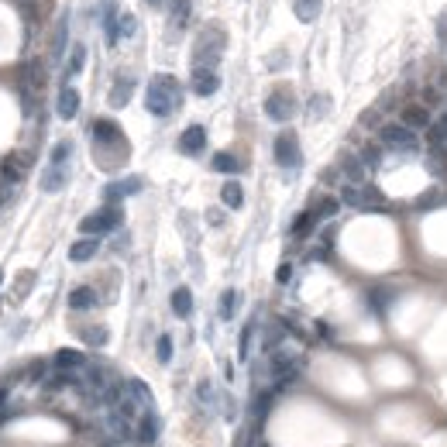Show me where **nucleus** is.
<instances>
[{
	"label": "nucleus",
	"mask_w": 447,
	"mask_h": 447,
	"mask_svg": "<svg viewBox=\"0 0 447 447\" xmlns=\"http://www.w3.org/2000/svg\"><path fill=\"white\" fill-rule=\"evenodd\" d=\"M183 104V86L179 79L169 76V73H158V76L148 79V93H145V107L148 114L155 117H169L176 107Z\"/></svg>",
	"instance_id": "f257e3e1"
},
{
	"label": "nucleus",
	"mask_w": 447,
	"mask_h": 447,
	"mask_svg": "<svg viewBox=\"0 0 447 447\" xmlns=\"http://www.w3.org/2000/svg\"><path fill=\"white\" fill-rule=\"evenodd\" d=\"M224 52V31L220 28H203L196 38L193 52V69H217V59Z\"/></svg>",
	"instance_id": "f03ea898"
},
{
	"label": "nucleus",
	"mask_w": 447,
	"mask_h": 447,
	"mask_svg": "<svg viewBox=\"0 0 447 447\" xmlns=\"http://www.w3.org/2000/svg\"><path fill=\"white\" fill-rule=\"evenodd\" d=\"M341 203L354 207V210H386V196L375 189V186H362V183H347L341 189Z\"/></svg>",
	"instance_id": "7ed1b4c3"
},
{
	"label": "nucleus",
	"mask_w": 447,
	"mask_h": 447,
	"mask_svg": "<svg viewBox=\"0 0 447 447\" xmlns=\"http://www.w3.org/2000/svg\"><path fill=\"white\" fill-rule=\"evenodd\" d=\"M121 207L117 203H107L104 210H97V213H90V217H83L79 220V231L83 234H107V231H114V227H121Z\"/></svg>",
	"instance_id": "20e7f679"
},
{
	"label": "nucleus",
	"mask_w": 447,
	"mask_h": 447,
	"mask_svg": "<svg viewBox=\"0 0 447 447\" xmlns=\"http://www.w3.org/2000/svg\"><path fill=\"white\" fill-rule=\"evenodd\" d=\"M379 138H382V145L399 148V152H413V148H417V131L406 128L403 121H399V124H386V128L379 131Z\"/></svg>",
	"instance_id": "39448f33"
},
{
	"label": "nucleus",
	"mask_w": 447,
	"mask_h": 447,
	"mask_svg": "<svg viewBox=\"0 0 447 447\" xmlns=\"http://www.w3.org/2000/svg\"><path fill=\"white\" fill-rule=\"evenodd\" d=\"M265 114H268L272 121L286 124V121H292V114H296V97H292L290 90H275V93L265 100Z\"/></svg>",
	"instance_id": "423d86ee"
},
{
	"label": "nucleus",
	"mask_w": 447,
	"mask_h": 447,
	"mask_svg": "<svg viewBox=\"0 0 447 447\" xmlns=\"http://www.w3.org/2000/svg\"><path fill=\"white\" fill-rule=\"evenodd\" d=\"M275 162H279L282 169H296V165L303 162V155H299V138L292 131H282L275 138Z\"/></svg>",
	"instance_id": "0eeeda50"
},
{
	"label": "nucleus",
	"mask_w": 447,
	"mask_h": 447,
	"mask_svg": "<svg viewBox=\"0 0 447 447\" xmlns=\"http://www.w3.org/2000/svg\"><path fill=\"white\" fill-rule=\"evenodd\" d=\"M90 134H93V141H97V145H124L121 128H117L114 121H107V117H97V121H93V128H90Z\"/></svg>",
	"instance_id": "6e6552de"
},
{
	"label": "nucleus",
	"mask_w": 447,
	"mask_h": 447,
	"mask_svg": "<svg viewBox=\"0 0 447 447\" xmlns=\"http://www.w3.org/2000/svg\"><path fill=\"white\" fill-rule=\"evenodd\" d=\"M203 148H207V131H203L200 124L186 128L183 138H179V152H183V155H200Z\"/></svg>",
	"instance_id": "1a4fd4ad"
},
{
	"label": "nucleus",
	"mask_w": 447,
	"mask_h": 447,
	"mask_svg": "<svg viewBox=\"0 0 447 447\" xmlns=\"http://www.w3.org/2000/svg\"><path fill=\"white\" fill-rule=\"evenodd\" d=\"M193 90L196 97H213L220 90V76L213 69H193Z\"/></svg>",
	"instance_id": "9d476101"
},
{
	"label": "nucleus",
	"mask_w": 447,
	"mask_h": 447,
	"mask_svg": "<svg viewBox=\"0 0 447 447\" xmlns=\"http://www.w3.org/2000/svg\"><path fill=\"white\" fill-rule=\"evenodd\" d=\"M55 110H59V117H62V121H73V117L79 114V93L73 90V86H62Z\"/></svg>",
	"instance_id": "9b49d317"
},
{
	"label": "nucleus",
	"mask_w": 447,
	"mask_h": 447,
	"mask_svg": "<svg viewBox=\"0 0 447 447\" xmlns=\"http://www.w3.org/2000/svg\"><path fill=\"white\" fill-rule=\"evenodd\" d=\"M403 124L406 128H413V131H420V128H430V110L420 104H410V107H403Z\"/></svg>",
	"instance_id": "f8f14e48"
},
{
	"label": "nucleus",
	"mask_w": 447,
	"mask_h": 447,
	"mask_svg": "<svg viewBox=\"0 0 447 447\" xmlns=\"http://www.w3.org/2000/svg\"><path fill=\"white\" fill-rule=\"evenodd\" d=\"M131 93H134V79L131 76H121L114 86H110V107H124L128 100H131Z\"/></svg>",
	"instance_id": "ddd939ff"
},
{
	"label": "nucleus",
	"mask_w": 447,
	"mask_h": 447,
	"mask_svg": "<svg viewBox=\"0 0 447 447\" xmlns=\"http://www.w3.org/2000/svg\"><path fill=\"white\" fill-rule=\"evenodd\" d=\"M66 179H69L66 165H49L45 176H42V189H45V193H59V189L66 186Z\"/></svg>",
	"instance_id": "4468645a"
},
{
	"label": "nucleus",
	"mask_w": 447,
	"mask_h": 447,
	"mask_svg": "<svg viewBox=\"0 0 447 447\" xmlns=\"http://www.w3.org/2000/svg\"><path fill=\"white\" fill-rule=\"evenodd\" d=\"M97 251H100V241H97V237H83V241H76V244L69 248V258H73V262H90Z\"/></svg>",
	"instance_id": "2eb2a0df"
},
{
	"label": "nucleus",
	"mask_w": 447,
	"mask_h": 447,
	"mask_svg": "<svg viewBox=\"0 0 447 447\" xmlns=\"http://www.w3.org/2000/svg\"><path fill=\"white\" fill-rule=\"evenodd\" d=\"M104 28H107V45H117V38H121V28H117V11H114V0H104Z\"/></svg>",
	"instance_id": "dca6fc26"
},
{
	"label": "nucleus",
	"mask_w": 447,
	"mask_h": 447,
	"mask_svg": "<svg viewBox=\"0 0 447 447\" xmlns=\"http://www.w3.org/2000/svg\"><path fill=\"white\" fill-rule=\"evenodd\" d=\"M341 169H344V176H347L351 183H362V179H365V162L354 158L351 152H344L341 155Z\"/></svg>",
	"instance_id": "f3484780"
},
{
	"label": "nucleus",
	"mask_w": 447,
	"mask_h": 447,
	"mask_svg": "<svg viewBox=\"0 0 447 447\" xmlns=\"http://www.w3.org/2000/svg\"><path fill=\"white\" fill-rule=\"evenodd\" d=\"M138 189H141V179H124V183H110L107 186V200H110V203H114V200H121V196H131V193H138Z\"/></svg>",
	"instance_id": "a211bd4d"
},
{
	"label": "nucleus",
	"mask_w": 447,
	"mask_h": 447,
	"mask_svg": "<svg viewBox=\"0 0 447 447\" xmlns=\"http://www.w3.org/2000/svg\"><path fill=\"white\" fill-rule=\"evenodd\" d=\"M155 437H158V417L148 410V413L141 417V423H138V441H141V444H152Z\"/></svg>",
	"instance_id": "6ab92c4d"
},
{
	"label": "nucleus",
	"mask_w": 447,
	"mask_h": 447,
	"mask_svg": "<svg viewBox=\"0 0 447 447\" xmlns=\"http://www.w3.org/2000/svg\"><path fill=\"white\" fill-rule=\"evenodd\" d=\"M320 4L323 0H292V11H296V18L303 25H310V21H316V14H320Z\"/></svg>",
	"instance_id": "aec40b11"
},
{
	"label": "nucleus",
	"mask_w": 447,
	"mask_h": 447,
	"mask_svg": "<svg viewBox=\"0 0 447 447\" xmlns=\"http://www.w3.org/2000/svg\"><path fill=\"white\" fill-rule=\"evenodd\" d=\"M172 314L183 316V320L193 314V292L186 290V286H179V290L172 292Z\"/></svg>",
	"instance_id": "412c9836"
},
{
	"label": "nucleus",
	"mask_w": 447,
	"mask_h": 447,
	"mask_svg": "<svg viewBox=\"0 0 447 447\" xmlns=\"http://www.w3.org/2000/svg\"><path fill=\"white\" fill-rule=\"evenodd\" d=\"M220 200H224V207H231V210H237L241 203H244V189H241V183H224L220 186Z\"/></svg>",
	"instance_id": "4be33fe9"
},
{
	"label": "nucleus",
	"mask_w": 447,
	"mask_h": 447,
	"mask_svg": "<svg viewBox=\"0 0 447 447\" xmlns=\"http://www.w3.org/2000/svg\"><path fill=\"white\" fill-rule=\"evenodd\" d=\"M128 393H131L134 399L145 406V410H155V395L148 393V386H145L141 379H128Z\"/></svg>",
	"instance_id": "5701e85b"
},
{
	"label": "nucleus",
	"mask_w": 447,
	"mask_h": 447,
	"mask_svg": "<svg viewBox=\"0 0 447 447\" xmlns=\"http://www.w3.org/2000/svg\"><path fill=\"white\" fill-rule=\"evenodd\" d=\"M93 303H97V292L90 290V286H79V290L69 292V306L73 310H90Z\"/></svg>",
	"instance_id": "b1692460"
},
{
	"label": "nucleus",
	"mask_w": 447,
	"mask_h": 447,
	"mask_svg": "<svg viewBox=\"0 0 447 447\" xmlns=\"http://www.w3.org/2000/svg\"><path fill=\"white\" fill-rule=\"evenodd\" d=\"M66 35H69V18H59V25L52 31V59H62V52H66Z\"/></svg>",
	"instance_id": "393cba45"
},
{
	"label": "nucleus",
	"mask_w": 447,
	"mask_h": 447,
	"mask_svg": "<svg viewBox=\"0 0 447 447\" xmlns=\"http://www.w3.org/2000/svg\"><path fill=\"white\" fill-rule=\"evenodd\" d=\"M55 365H59V369H83L86 358H83L79 351H73V347H62V351L55 354Z\"/></svg>",
	"instance_id": "a878e982"
},
{
	"label": "nucleus",
	"mask_w": 447,
	"mask_h": 447,
	"mask_svg": "<svg viewBox=\"0 0 447 447\" xmlns=\"http://www.w3.org/2000/svg\"><path fill=\"white\" fill-rule=\"evenodd\" d=\"M42 83H45V69H42V62H38V59H31V62L25 66V86L35 90V86H42Z\"/></svg>",
	"instance_id": "bb28decb"
},
{
	"label": "nucleus",
	"mask_w": 447,
	"mask_h": 447,
	"mask_svg": "<svg viewBox=\"0 0 447 447\" xmlns=\"http://www.w3.org/2000/svg\"><path fill=\"white\" fill-rule=\"evenodd\" d=\"M83 62H86V49H83V45H73L69 66H66V76H79V73H83Z\"/></svg>",
	"instance_id": "cd10ccee"
},
{
	"label": "nucleus",
	"mask_w": 447,
	"mask_h": 447,
	"mask_svg": "<svg viewBox=\"0 0 447 447\" xmlns=\"http://www.w3.org/2000/svg\"><path fill=\"white\" fill-rule=\"evenodd\" d=\"M189 11H193V0H172V25L183 28L189 21Z\"/></svg>",
	"instance_id": "c85d7f7f"
},
{
	"label": "nucleus",
	"mask_w": 447,
	"mask_h": 447,
	"mask_svg": "<svg viewBox=\"0 0 447 447\" xmlns=\"http://www.w3.org/2000/svg\"><path fill=\"white\" fill-rule=\"evenodd\" d=\"M213 169H217V172H237L241 162H237L234 155H227V152H217V155H213Z\"/></svg>",
	"instance_id": "c756f323"
},
{
	"label": "nucleus",
	"mask_w": 447,
	"mask_h": 447,
	"mask_svg": "<svg viewBox=\"0 0 447 447\" xmlns=\"http://www.w3.org/2000/svg\"><path fill=\"white\" fill-rule=\"evenodd\" d=\"M316 224V213H299V220L292 224V237H306V231Z\"/></svg>",
	"instance_id": "7c9ffc66"
},
{
	"label": "nucleus",
	"mask_w": 447,
	"mask_h": 447,
	"mask_svg": "<svg viewBox=\"0 0 447 447\" xmlns=\"http://www.w3.org/2000/svg\"><path fill=\"white\" fill-rule=\"evenodd\" d=\"M234 306H237V292L227 290L224 296H220V316H224V320H231V316H234Z\"/></svg>",
	"instance_id": "2f4dec72"
},
{
	"label": "nucleus",
	"mask_w": 447,
	"mask_h": 447,
	"mask_svg": "<svg viewBox=\"0 0 447 447\" xmlns=\"http://www.w3.org/2000/svg\"><path fill=\"white\" fill-rule=\"evenodd\" d=\"M155 351H158V362H162V365H169V362H172V338H169V334H162Z\"/></svg>",
	"instance_id": "473e14b6"
},
{
	"label": "nucleus",
	"mask_w": 447,
	"mask_h": 447,
	"mask_svg": "<svg viewBox=\"0 0 447 447\" xmlns=\"http://www.w3.org/2000/svg\"><path fill=\"white\" fill-rule=\"evenodd\" d=\"M69 152H73V145H69V141H59V145L52 148V165H66Z\"/></svg>",
	"instance_id": "72a5a7b5"
},
{
	"label": "nucleus",
	"mask_w": 447,
	"mask_h": 447,
	"mask_svg": "<svg viewBox=\"0 0 447 447\" xmlns=\"http://www.w3.org/2000/svg\"><path fill=\"white\" fill-rule=\"evenodd\" d=\"M251 334H255V323H248L241 330V347H237V358H248V347H251Z\"/></svg>",
	"instance_id": "f704fd0d"
},
{
	"label": "nucleus",
	"mask_w": 447,
	"mask_h": 447,
	"mask_svg": "<svg viewBox=\"0 0 447 447\" xmlns=\"http://www.w3.org/2000/svg\"><path fill=\"white\" fill-rule=\"evenodd\" d=\"M362 162H365V165H369V169H375V165H379V162H382V152H379V148H375V145H369V148H365V152H362Z\"/></svg>",
	"instance_id": "c9c22d12"
},
{
	"label": "nucleus",
	"mask_w": 447,
	"mask_h": 447,
	"mask_svg": "<svg viewBox=\"0 0 447 447\" xmlns=\"http://www.w3.org/2000/svg\"><path fill=\"white\" fill-rule=\"evenodd\" d=\"M117 28H121V35H134V28H138V25H134L131 11H121V25H117Z\"/></svg>",
	"instance_id": "e433bc0d"
},
{
	"label": "nucleus",
	"mask_w": 447,
	"mask_h": 447,
	"mask_svg": "<svg viewBox=\"0 0 447 447\" xmlns=\"http://www.w3.org/2000/svg\"><path fill=\"white\" fill-rule=\"evenodd\" d=\"M83 338L100 347V344H107V330H104V327H97V330H83Z\"/></svg>",
	"instance_id": "4c0bfd02"
},
{
	"label": "nucleus",
	"mask_w": 447,
	"mask_h": 447,
	"mask_svg": "<svg viewBox=\"0 0 447 447\" xmlns=\"http://www.w3.org/2000/svg\"><path fill=\"white\" fill-rule=\"evenodd\" d=\"M327 107H330V100H327V97L320 93L314 104H310V117H320V114H327Z\"/></svg>",
	"instance_id": "58836bf2"
},
{
	"label": "nucleus",
	"mask_w": 447,
	"mask_h": 447,
	"mask_svg": "<svg viewBox=\"0 0 447 447\" xmlns=\"http://www.w3.org/2000/svg\"><path fill=\"white\" fill-rule=\"evenodd\" d=\"M334 213H338V200H323L320 210H316V217H334Z\"/></svg>",
	"instance_id": "ea45409f"
},
{
	"label": "nucleus",
	"mask_w": 447,
	"mask_h": 447,
	"mask_svg": "<svg viewBox=\"0 0 447 447\" xmlns=\"http://www.w3.org/2000/svg\"><path fill=\"white\" fill-rule=\"evenodd\" d=\"M441 200V193H427V196H420V210H427V207H434Z\"/></svg>",
	"instance_id": "a19ab883"
},
{
	"label": "nucleus",
	"mask_w": 447,
	"mask_h": 447,
	"mask_svg": "<svg viewBox=\"0 0 447 447\" xmlns=\"http://www.w3.org/2000/svg\"><path fill=\"white\" fill-rule=\"evenodd\" d=\"M290 275H292V268H290V265H279V272H275V279H279V282H290Z\"/></svg>",
	"instance_id": "79ce46f5"
},
{
	"label": "nucleus",
	"mask_w": 447,
	"mask_h": 447,
	"mask_svg": "<svg viewBox=\"0 0 447 447\" xmlns=\"http://www.w3.org/2000/svg\"><path fill=\"white\" fill-rule=\"evenodd\" d=\"M4 399H7V393H4V389H0V406H4Z\"/></svg>",
	"instance_id": "37998d69"
},
{
	"label": "nucleus",
	"mask_w": 447,
	"mask_h": 447,
	"mask_svg": "<svg viewBox=\"0 0 447 447\" xmlns=\"http://www.w3.org/2000/svg\"><path fill=\"white\" fill-rule=\"evenodd\" d=\"M148 4H152V7H158V4H162V0H148Z\"/></svg>",
	"instance_id": "c03bdc74"
},
{
	"label": "nucleus",
	"mask_w": 447,
	"mask_h": 447,
	"mask_svg": "<svg viewBox=\"0 0 447 447\" xmlns=\"http://www.w3.org/2000/svg\"><path fill=\"white\" fill-rule=\"evenodd\" d=\"M0 282H4V272H0Z\"/></svg>",
	"instance_id": "a18cd8bd"
},
{
	"label": "nucleus",
	"mask_w": 447,
	"mask_h": 447,
	"mask_svg": "<svg viewBox=\"0 0 447 447\" xmlns=\"http://www.w3.org/2000/svg\"><path fill=\"white\" fill-rule=\"evenodd\" d=\"M258 447H268V444H258Z\"/></svg>",
	"instance_id": "49530a36"
}]
</instances>
